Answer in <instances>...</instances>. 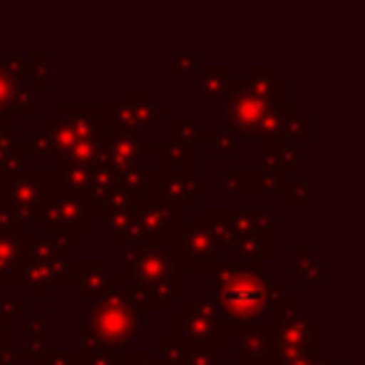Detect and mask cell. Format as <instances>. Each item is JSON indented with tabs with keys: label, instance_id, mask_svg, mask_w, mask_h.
Wrapping results in <instances>:
<instances>
[{
	"label": "cell",
	"instance_id": "obj_1",
	"mask_svg": "<svg viewBox=\"0 0 365 365\" xmlns=\"http://www.w3.org/2000/svg\"><path fill=\"white\" fill-rule=\"evenodd\" d=\"M114 282L140 311H163L182 294V265L171 245L131 242L120 248V277Z\"/></svg>",
	"mask_w": 365,
	"mask_h": 365
},
{
	"label": "cell",
	"instance_id": "obj_2",
	"mask_svg": "<svg viewBox=\"0 0 365 365\" xmlns=\"http://www.w3.org/2000/svg\"><path fill=\"white\" fill-rule=\"evenodd\" d=\"M268 285L271 282L259 274V268L248 262L217 265L214 271H208L211 299L220 317L234 331L242 325H251L268 308Z\"/></svg>",
	"mask_w": 365,
	"mask_h": 365
},
{
	"label": "cell",
	"instance_id": "obj_3",
	"mask_svg": "<svg viewBox=\"0 0 365 365\" xmlns=\"http://www.w3.org/2000/svg\"><path fill=\"white\" fill-rule=\"evenodd\" d=\"M143 331V311L128 299V294L111 279V285L94 299L91 311L83 317L80 339L86 351H111L131 345Z\"/></svg>",
	"mask_w": 365,
	"mask_h": 365
},
{
	"label": "cell",
	"instance_id": "obj_4",
	"mask_svg": "<svg viewBox=\"0 0 365 365\" xmlns=\"http://www.w3.org/2000/svg\"><path fill=\"white\" fill-rule=\"evenodd\" d=\"M171 339L191 348H208V351H225L234 345V328L220 317L211 297L202 299H185L182 311L171 314Z\"/></svg>",
	"mask_w": 365,
	"mask_h": 365
},
{
	"label": "cell",
	"instance_id": "obj_5",
	"mask_svg": "<svg viewBox=\"0 0 365 365\" xmlns=\"http://www.w3.org/2000/svg\"><path fill=\"white\" fill-rule=\"evenodd\" d=\"M37 220H40L46 237L60 240V242H66V245L74 248L77 245V237L91 228L94 205L88 200H83L80 194H74V191L46 185V194H43Z\"/></svg>",
	"mask_w": 365,
	"mask_h": 365
},
{
	"label": "cell",
	"instance_id": "obj_6",
	"mask_svg": "<svg viewBox=\"0 0 365 365\" xmlns=\"http://www.w3.org/2000/svg\"><path fill=\"white\" fill-rule=\"evenodd\" d=\"M68 265L66 259V242L51 240V237H34L29 240V254L23 265V285L29 297H51L54 285L63 277V268Z\"/></svg>",
	"mask_w": 365,
	"mask_h": 365
},
{
	"label": "cell",
	"instance_id": "obj_7",
	"mask_svg": "<svg viewBox=\"0 0 365 365\" xmlns=\"http://www.w3.org/2000/svg\"><path fill=\"white\" fill-rule=\"evenodd\" d=\"M29 222L0 208V282L14 285L23 282V265L29 254Z\"/></svg>",
	"mask_w": 365,
	"mask_h": 365
},
{
	"label": "cell",
	"instance_id": "obj_8",
	"mask_svg": "<svg viewBox=\"0 0 365 365\" xmlns=\"http://www.w3.org/2000/svg\"><path fill=\"white\" fill-rule=\"evenodd\" d=\"M106 108L114 111V114H108L114 128L120 125V131H134V134H143L148 125H154V120L160 114H168V106L160 103L154 97V91H123L117 97V103H111Z\"/></svg>",
	"mask_w": 365,
	"mask_h": 365
},
{
	"label": "cell",
	"instance_id": "obj_9",
	"mask_svg": "<svg viewBox=\"0 0 365 365\" xmlns=\"http://www.w3.org/2000/svg\"><path fill=\"white\" fill-rule=\"evenodd\" d=\"M46 194V174L43 171H31V168H20L6 174L3 182V200H6V211H11L20 220H37L40 214V202Z\"/></svg>",
	"mask_w": 365,
	"mask_h": 365
},
{
	"label": "cell",
	"instance_id": "obj_10",
	"mask_svg": "<svg viewBox=\"0 0 365 365\" xmlns=\"http://www.w3.org/2000/svg\"><path fill=\"white\" fill-rule=\"evenodd\" d=\"M145 151H148V148H145L143 134L114 128V131L106 137V143H103V163L120 177V174H125V171L143 165Z\"/></svg>",
	"mask_w": 365,
	"mask_h": 365
},
{
	"label": "cell",
	"instance_id": "obj_11",
	"mask_svg": "<svg viewBox=\"0 0 365 365\" xmlns=\"http://www.w3.org/2000/svg\"><path fill=\"white\" fill-rule=\"evenodd\" d=\"M237 365H265L274 362V325L254 322L234 334Z\"/></svg>",
	"mask_w": 365,
	"mask_h": 365
},
{
	"label": "cell",
	"instance_id": "obj_12",
	"mask_svg": "<svg viewBox=\"0 0 365 365\" xmlns=\"http://www.w3.org/2000/svg\"><path fill=\"white\" fill-rule=\"evenodd\" d=\"M157 171H160V168H157ZM202 191H208V185L200 182V180L194 177V171H160V177H157V194H154V197L182 211V208L191 205V202L197 200V194H202Z\"/></svg>",
	"mask_w": 365,
	"mask_h": 365
},
{
	"label": "cell",
	"instance_id": "obj_13",
	"mask_svg": "<svg viewBox=\"0 0 365 365\" xmlns=\"http://www.w3.org/2000/svg\"><path fill=\"white\" fill-rule=\"evenodd\" d=\"M54 317L48 311L31 314L26 319V351H20V359H46L51 354V331H54Z\"/></svg>",
	"mask_w": 365,
	"mask_h": 365
},
{
	"label": "cell",
	"instance_id": "obj_14",
	"mask_svg": "<svg viewBox=\"0 0 365 365\" xmlns=\"http://www.w3.org/2000/svg\"><path fill=\"white\" fill-rule=\"evenodd\" d=\"M234 83V66H197V100H217Z\"/></svg>",
	"mask_w": 365,
	"mask_h": 365
},
{
	"label": "cell",
	"instance_id": "obj_15",
	"mask_svg": "<svg viewBox=\"0 0 365 365\" xmlns=\"http://www.w3.org/2000/svg\"><path fill=\"white\" fill-rule=\"evenodd\" d=\"M262 160L274 168H294L299 165V143L291 140V137H271V140H262Z\"/></svg>",
	"mask_w": 365,
	"mask_h": 365
},
{
	"label": "cell",
	"instance_id": "obj_16",
	"mask_svg": "<svg viewBox=\"0 0 365 365\" xmlns=\"http://www.w3.org/2000/svg\"><path fill=\"white\" fill-rule=\"evenodd\" d=\"M160 171H194V148L185 143H165L160 148Z\"/></svg>",
	"mask_w": 365,
	"mask_h": 365
},
{
	"label": "cell",
	"instance_id": "obj_17",
	"mask_svg": "<svg viewBox=\"0 0 365 365\" xmlns=\"http://www.w3.org/2000/svg\"><path fill=\"white\" fill-rule=\"evenodd\" d=\"M26 83L31 88H51V54H26Z\"/></svg>",
	"mask_w": 365,
	"mask_h": 365
},
{
	"label": "cell",
	"instance_id": "obj_18",
	"mask_svg": "<svg viewBox=\"0 0 365 365\" xmlns=\"http://www.w3.org/2000/svg\"><path fill=\"white\" fill-rule=\"evenodd\" d=\"M285 188H288V177L282 168H274L268 163L254 168V194H285Z\"/></svg>",
	"mask_w": 365,
	"mask_h": 365
},
{
	"label": "cell",
	"instance_id": "obj_19",
	"mask_svg": "<svg viewBox=\"0 0 365 365\" xmlns=\"http://www.w3.org/2000/svg\"><path fill=\"white\" fill-rule=\"evenodd\" d=\"M200 143H208V151H211V154H231V151H234V137H231V131H225V128L200 131Z\"/></svg>",
	"mask_w": 365,
	"mask_h": 365
},
{
	"label": "cell",
	"instance_id": "obj_20",
	"mask_svg": "<svg viewBox=\"0 0 365 365\" xmlns=\"http://www.w3.org/2000/svg\"><path fill=\"white\" fill-rule=\"evenodd\" d=\"M222 188L231 194H254V171L240 168V171L222 174Z\"/></svg>",
	"mask_w": 365,
	"mask_h": 365
},
{
	"label": "cell",
	"instance_id": "obj_21",
	"mask_svg": "<svg viewBox=\"0 0 365 365\" xmlns=\"http://www.w3.org/2000/svg\"><path fill=\"white\" fill-rule=\"evenodd\" d=\"M285 194H288V202L297 208H308L311 205V200H314V188H311V180H302V182H288V188H285Z\"/></svg>",
	"mask_w": 365,
	"mask_h": 365
},
{
	"label": "cell",
	"instance_id": "obj_22",
	"mask_svg": "<svg viewBox=\"0 0 365 365\" xmlns=\"http://www.w3.org/2000/svg\"><path fill=\"white\" fill-rule=\"evenodd\" d=\"M171 137L177 140V143H185V145H191L194 140H200V128H197V123L194 120H180V117H174L171 120Z\"/></svg>",
	"mask_w": 365,
	"mask_h": 365
},
{
	"label": "cell",
	"instance_id": "obj_23",
	"mask_svg": "<svg viewBox=\"0 0 365 365\" xmlns=\"http://www.w3.org/2000/svg\"><path fill=\"white\" fill-rule=\"evenodd\" d=\"M20 77H11L3 66H0V114L11 111V100H14V88H17Z\"/></svg>",
	"mask_w": 365,
	"mask_h": 365
},
{
	"label": "cell",
	"instance_id": "obj_24",
	"mask_svg": "<svg viewBox=\"0 0 365 365\" xmlns=\"http://www.w3.org/2000/svg\"><path fill=\"white\" fill-rule=\"evenodd\" d=\"M11 342H14V319L0 314V356L11 351Z\"/></svg>",
	"mask_w": 365,
	"mask_h": 365
},
{
	"label": "cell",
	"instance_id": "obj_25",
	"mask_svg": "<svg viewBox=\"0 0 365 365\" xmlns=\"http://www.w3.org/2000/svg\"><path fill=\"white\" fill-rule=\"evenodd\" d=\"M43 365H83L80 351H54L43 359Z\"/></svg>",
	"mask_w": 365,
	"mask_h": 365
},
{
	"label": "cell",
	"instance_id": "obj_26",
	"mask_svg": "<svg viewBox=\"0 0 365 365\" xmlns=\"http://www.w3.org/2000/svg\"><path fill=\"white\" fill-rule=\"evenodd\" d=\"M194 54L191 51H185V54H174V66H171V77H180V74H185V71H191V66H194Z\"/></svg>",
	"mask_w": 365,
	"mask_h": 365
},
{
	"label": "cell",
	"instance_id": "obj_27",
	"mask_svg": "<svg viewBox=\"0 0 365 365\" xmlns=\"http://www.w3.org/2000/svg\"><path fill=\"white\" fill-rule=\"evenodd\" d=\"M0 140H14V120H11V114H0Z\"/></svg>",
	"mask_w": 365,
	"mask_h": 365
},
{
	"label": "cell",
	"instance_id": "obj_28",
	"mask_svg": "<svg viewBox=\"0 0 365 365\" xmlns=\"http://www.w3.org/2000/svg\"><path fill=\"white\" fill-rule=\"evenodd\" d=\"M317 365H334V362H317Z\"/></svg>",
	"mask_w": 365,
	"mask_h": 365
}]
</instances>
